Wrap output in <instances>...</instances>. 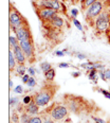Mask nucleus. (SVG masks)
Here are the masks:
<instances>
[{
    "label": "nucleus",
    "instance_id": "1",
    "mask_svg": "<svg viewBox=\"0 0 110 123\" xmlns=\"http://www.w3.org/2000/svg\"><path fill=\"white\" fill-rule=\"evenodd\" d=\"M92 28L94 30L95 35L105 36L110 31V6L104 10L94 20Z\"/></svg>",
    "mask_w": 110,
    "mask_h": 123
},
{
    "label": "nucleus",
    "instance_id": "2",
    "mask_svg": "<svg viewBox=\"0 0 110 123\" xmlns=\"http://www.w3.org/2000/svg\"><path fill=\"white\" fill-rule=\"evenodd\" d=\"M109 6H110V0H98L96 2L92 3L88 9L83 12L84 18H85L86 22L90 27H92L96 17Z\"/></svg>",
    "mask_w": 110,
    "mask_h": 123
},
{
    "label": "nucleus",
    "instance_id": "3",
    "mask_svg": "<svg viewBox=\"0 0 110 123\" xmlns=\"http://www.w3.org/2000/svg\"><path fill=\"white\" fill-rule=\"evenodd\" d=\"M55 91H56V87L51 89L50 86H45L33 97L34 98V102L39 107L47 106L50 103L51 100H52V97L55 93Z\"/></svg>",
    "mask_w": 110,
    "mask_h": 123
},
{
    "label": "nucleus",
    "instance_id": "4",
    "mask_svg": "<svg viewBox=\"0 0 110 123\" xmlns=\"http://www.w3.org/2000/svg\"><path fill=\"white\" fill-rule=\"evenodd\" d=\"M33 6L34 9L48 7V9L55 10L59 14H66L65 4L61 0H33Z\"/></svg>",
    "mask_w": 110,
    "mask_h": 123
},
{
    "label": "nucleus",
    "instance_id": "5",
    "mask_svg": "<svg viewBox=\"0 0 110 123\" xmlns=\"http://www.w3.org/2000/svg\"><path fill=\"white\" fill-rule=\"evenodd\" d=\"M65 102L68 109L74 114H80L81 111H83L84 107L87 104L83 98L75 97L73 94H67V97H65Z\"/></svg>",
    "mask_w": 110,
    "mask_h": 123
},
{
    "label": "nucleus",
    "instance_id": "6",
    "mask_svg": "<svg viewBox=\"0 0 110 123\" xmlns=\"http://www.w3.org/2000/svg\"><path fill=\"white\" fill-rule=\"evenodd\" d=\"M9 21H10V25H11V29L22 27V25L28 24V21L25 20L24 17L20 14V12L14 6H12V4H10Z\"/></svg>",
    "mask_w": 110,
    "mask_h": 123
},
{
    "label": "nucleus",
    "instance_id": "7",
    "mask_svg": "<svg viewBox=\"0 0 110 123\" xmlns=\"http://www.w3.org/2000/svg\"><path fill=\"white\" fill-rule=\"evenodd\" d=\"M48 114L54 121H59V120L65 119L68 116L69 109L66 105L53 104L48 111Z\"/></svg>",
    "mask_w": 110,
    "mask_h": 123
},
{
    "label": "nucleus",
    "instance_id": "8",
    "mask_svg": "<svg viewBox=\"0 0 110 123\" xmlns=\"http://www.w3.org/2000/svg\"><path fill=\"white\" fill-rule=\"evenodd\" d=\"M12 30L14 31L15 36L17 37V39L19 40V43L28 42V40H33L29 24L22 25V27H19V28H13Z\"/></svg>",
    "mask_w": 110,
    "mask_h": 123
},
{
    "label": "nucleus",
    "instance_id": "9",
    "mask_svg": "<svg viewBox=\"0 0 110 123\" xmlns=\"http://www.w3.org/2000/svg\"><path fill=\"white\" fill-rule=\"evenodd\" d=\"M35 12H36L38 18L40 19V21H41L42 24L49 22L58 13V12H56L55 10L48 9V7H38V9H35Z\"/></svg>",
    "mask_w": 110,
    "mask_h": 123
},
{
    "label": "nucleus",
    "instance_id": "10",
    "mask_svg": "<svg viewBox=\"0 0 110 123\" xmlns=\"http://www.w3.org/2000/svg\"><path fill=\"white\" fill-rule=\"evenodd\" d=\"M19 46L21 47L22 51L24 52L27 60L33 63V61L35 60V51H34V45H33V40H28V42H21L19 43Z\"/></svg>",
    "mask_w": 110,
    "mask_h": 123
},
{
    "label": "nucleus",
    "instance_id": "11",
    "mask_svg": "<svg viewBox=\"0 0 110 123\" xmlns=\"http://www.w3.org/2000/svg\"><path fill=\"white\" fill-rule=\"evenodd\" d=\"M13 52H14V55H15V58H16V62L17 64H22L24 65V63L27 62V56H25L24 52L22 51L21 47L20 46H17L13 49Z\"/></svg>",
    "mask_w": 110,
    "mask_h": 123
},
{
    "label": "nucleus",
    "instance_id": "12",
    "mask_svg": "<svg viewBox=\"0 0 110 123\" xmlns=\"http://www.w3.org/2000/svg\"><path fill=\"white\" fill-rule=\"evenodd\" d=\"M24 111L28 112L31 116H37L39 114V106L33 100L31 103H29L28 105H24Z\"/></svg>",
    "mask_w": 110,
    "mask_h": 123
},
{
    "label": "nucleus",
    "instance_id": "13",
    "mask_svg": "<svg viewBox=\"0 0 110 123\" xmlns=\"http://www.w3.org/2000/svg\"><path fill=\"white\" fill-rule=\"evenodd\" d=\"M17 66V62H16V58H15V55H14V52H13V49L10 48L9 49V69H10V72L15 70Z\"/></svg>",
    "mask_w": 110,
    "mask_h": 123
},
{
    "label": "nucleus",
    "instance_id": "14",
    "mask_svg": "<svg viewBox=\"0 0 110 123\" xmlns=\"http://www.w3.org/2000/svg\"><path fill=\"white\" fill-rule=\"evenodd\" d=\"M25 70H27V68H25V66L22 65V64H17L16 68H15V72L19 76H23L25 74Z\"/></svg>",
    "mask_w": 110,
    "mask_h": 123
},
{
    "label": "nucleus",
    "instance_id": "15",
    "mask_svg": "<svg viewBox=\"0 0 110 123\" xmlns=\"http://www.w3.org/2000/svg\"><path fill=\"white\" fill-rule=\"evenodd\" d=\"M19 40L17 39L16 36H13V35H10L9 36V46L10 48H12V49H14L15 47H17V46H19Z\"/></svg>",
    "mask_w": 110,
    "mask_h": 123
},
{
    "label": "nucleus",
    "instance_id": "16",
    "mask_svg": "<svg viewBox=\"0 0 110 123\" xmlns=\"http://www.w3.org/2000/svg\"><path fill=\"white\" fill-rule=\"evenodd\" d=\"M55 69L54 68H51L50 70H48L47 72H45V78L47 81H53L55 79Z\"/></svg>",
    "mask_w": 110,
    "mask_h": 123
},
{
    "label": "nucleus",
    "instance_id": "17",
    "mask_svg": "<svg viewBox=\"0 0 110 123\" xmlns=\"http://www.w3.org/2000/svg\"><path fill=\"white\" fill-rule=\"evenodd\" d=\"M96 1H98V0H84V1L81 3V12H84L85 10H87L92 3H94V2H96Z\"/></svg>",
    "mask_w": 110,
    "mask_h": 123
},
{
    "label": "nucleus",
    "instance_id": "18",
    "mask_svg": "<svg viewBox=\"0 0 110 123\" xmlns=\"http://www.w3.org/2000/svg\"><path fill=\"white\" fill-rule=\"evenodd\" d=\"M31 115H29L28 112H22L21 116H20V123H29L30 119H31Z\"/></svg>",
    "mask_w": 110,
    "mask_h": 123
},
{
    "label": "nucleus",
    "instance_id": "19",
    "mask_svg": "<svg viewBox=\"0 0 110 123\" xmlns=\"http://www.w3.org/2000/svg\"><path fill=\"white\" fill-rule=\"evenodd\" d=\"M52 68V66H51V64L47 63V62H42L41 64H40V70L43 71V73L47 72L48 70H50V69Z\"/></svg>",
    "mask_w": 110,
    "mask_h": 123
},
{
    "label": "nucleus",
    "instance_id": "20",
    "mask_svg": "<svg viewBox=\"0 0 110 123\" xmlns=\"http://www.w3.org/2000/svg\"><path fill=\"white\" fill-rule=\"evenodd\" d=\"M98 73V70H96V69H93V70H90L88 72V76H89V80H96V74Z\"/></svg>",
    "mask_w": 110,
    "mask_h": 123
},
{
    "label": "nucleus",
    "instance_id": "21",
    "mask_svg": "<svg viewBox=\"0 0 110 123\" xmlns=\"http://www.w3.org/2000/svg\"><path fill=\"white\" fill-rule=\"evenodd\" d=\"M29 123H42V117L40 116H32Z\"/></svg>",
    "mask_w": 110,
    "mask_h": 123
},
{
    "label": "nucleus",
    "instance_id": "22",
    "mask_svg": "<svg viewBox=\"0 0 110 123\" xmlns=\"http://www.w3.org/2000/svg\"><path fill=\"white\" fill-rule=\"evenodd\" d=\"M11 121L13 123H19L20 122V117L17 112H13V115L11 116Z\"/></svg>",
    "mask_w": 110,
    "mask_h": 123
},
{
    "label": "nucleus",
    "instance_id": "23",
    "mask_svg": "<svg viewBox=\"0 0 110 123\" xmlns=\"http://www.w3.org/2000/svg\"><path fill=\"white\" fill-rule=\"evenodd\" d=\"M36 84H37V82H36V80H35V78H34V76H31L29 82H28L25 85H27L28 87H31V88H32V87H35V86H36Z\"/></svg>",
    "mask_w": 110,
    "mask_h": 123
},
{
    "label": "nucleus",
    "instance_id": "24",
    "mask_svg": "<svg viewBox=\"0 0 110 123\" xmlns=\"http://www.w3.org/2000/svg\"><path fill=\"white\" fill-rule=\"evenodd\" d=\"M34 100V98L33 97H31V96H25L23 99H22V104L23 105H28L29 103H31V102Z\"/></svg>",
    "mask_w": 110,
    "mask_h": 123
},
{
    "label": "nucleus",
    "instance_id": "25",
    "mask_svg": "<svg viewBox=\"0 0 110 123\" xmlns=\"http://www.w3.org/2000/svg\"><path fill=\"white\" fill-rule=\"evenodd\" d=\"M20 100L18 98H10V106H16L17 104H19Z\"/></svg>",
    "mask_w": 110,
    "mask_h": 123
},
{
    "label": "nucleus",
    "instance_id": "26",
    "mask_svg": "<svg viewBox=\"0 0 110 123\" xmlns=\"http://www.w3.org/2000/svg\"><path fill=\"white\" fill-rule=\"evenodd\" d=\"M78 13H80V12H78L77 9H71L70 14H71V17H72V19H76V17H77Z\"/></svg>",
    "mask_w": 110,
    "mask_h": 123
},
{
    "label": "nucleus",
    "instance_id": "27",
    "mask_svg": "<svg viewBox=\"0 0 110 123\" xmlns=\"http://www.w3.org/2000/svg\"><path fill=\"white\" fill-rule=\"evenodd\" d=\"M72 21H73V25H75V27L77 28L78 30H80V31H84V29H83V25H81V22L78 21L77 19H72Z\"/></svg>",
    "mask_w": 110,
    "mask_h": 123
},
{
    "label": "nucleus",
    "instance_id": "28",
    "mask_svg": "<svg viewBox=\"0 0 110 123\" xmlns=\"http://www.w3.org/2000/svg\"><path fill=\"white\" fill-rule=\"evenodd\" d=\"M13 91H14L15 93L21 94L22 92H23V88H22V86H21V85H18V86H16L14 89H13Z\"/></svg>",
    "mask_w": 110,
    "mask_h": 123
},
{
    "label": "nucleus",
    "instance_id": "29",
    "mask_svg": "<svg viewBox=\"0 0 110 123\" xmlns=\"http://www.w3.org/2000/svg\"><path fill=\"white\" fill-rule=\"evenodd\" d=\"M98 91L103 93V96L105 97V98H107V99H109V100H110V92H109V91L105 90V89H99Z\"/></svg>",
    "mask_w": 110,
    "mask_h": 123
},
{
    "label": "nucleus",
    "instance_id": "30",
    "mask_svg": "<svg viewBox=\"0 0 110 123\" xmlns=\"http://www.w3.org/2000/svg\"><path fill=\"white\" fill-rule=\"evenodd\" d=\"M30 78H31L30 74H24V75L22 76V79H21V80H22V83H23V84H27L28 82H29Z\"/></svg>",
    "mask_w": 110,
    "mask_h": 123
},
{
    "label": "nucleus",
    "instance_id": "31",
    "mask_svg": "<svg viewBox=\"0 0 110 123\" xmlns=\"http://www.w3.org/2000/svg\"><path fill=\"white\" fill-rule=\"evenodd\" d=\"M93 120L95 121V123H107V121H105V120L102 119V118H96V117H94Z\"/></svg>",
    "mask_w": 110,
    "mask_h": 123
},
{
    "label": "nucleus",
    "instance_id": "32",
    "mask_svg": "<svg viewBox=\"0 0 110 123\" xmlns=\"http://www.w3.org/2000/svg\"><path fill=\"white\" fill-rule=\"evenodd\" d=\"M42 123H54V120L52 119V118H45V119H42Z\"/></svg>",
    "mask_w": 110,
    "mask_h": 123
},
{
    "label": "nucleus",
    "instance_id": "33",
    "mask_svg": "<svg viewBox=\"0 0 110 123\" xmlns=\"http://www.w3.org/2000/svg\"><path fill=\"white\" fill-rule=\"evenodd\" d=\"M28 71H29V73H30L31 76H34L35 74H36V71H35V69L33 67H30L29 69H28Z\"/></svg>",
    "mask_w": 110,
    "mask_h": 123
},
{
    "label": "nucleus",
    "instance_id": "34",
    "mask_svg": "<svg viewBox=\"0 0 110 123\" xmlns=\"http://www.w3.org/2000/svg\"><path fill=\"white\" fill-rule=\"evenodd\" d=\"M58 67L59 68H69L70 65L67 64V63H60V64H58Z\"/></svg>",
    "mask_w": 110,
    "mask_h": 123
},
{
    "label": "nucleus",
    "instance_id": "35",
    "mask_svg": "<svg viewBox=\"0 0 110 123\" xmlns=\"http://www.w3.org/2000/svg\"><path fill=\"white\" fill-rule=\"evenodd\" d=\"M55 55L56 56H64V55H65V52H64V50L63 51L57 50V51H55Z\"/></svg>",
    "mask_w": 110,
    "mask_h": 123
},
{
    "label": "nucleus",
    "instance_id": "36",
    "mask_svg": "<svg viewBox=\"0 0 110 123\" xmlns=\"http://www.w3.org/2000/svg\"><path fill=\"white\" fill-rule=\"evenodd\" d=\"M105 75H106V80H110V69L105 70Z\"/></svg>",
    "mask_w": 110,
    "mask_h": 123
},
{
    "label": "nucleus",
    "instance_id": "37",
    "mask_svg": "<svg viewBox=\"0 0 110 123\" xmlns=\"http://www.w3.org/2000/svg\"><path fill=\"white\" fill-rule=\"evenodd\" d=\"M76 56H77V58H80V60H85V58L87 57L85 54H80V53H77V54H76Z\"/></svg>",
    "mask_w": 110,
    "mask_h": 123
},
{
    "label": "nucleus",
    "instance_id": "38",
    "mask_svg": "<svg viewBox=\"0 0 110 123\" xmlns=\"http://www.w3.org/2000/svg\"><path fill=\"white\" fill-rule=\"evenodd\" d=\"M81 75V72H72V76L73 78H78Z\"/></svg>",
    "mask_w": 110,
    "mask_h": 123
},
{
    "label": "nucleus",
    "instance_id": "39",
    "mask_svg": "<svg viewBox=\"0 0 110 123\" xmlns=\"http://www.w3.org/2000/svg\"><path fill=\"white\" fill-rule=\"evenodd\" d=\"M13 87H14V83H13V81H12V80H10V81H9V88H10V89H12Z\"/></svg>",
    "mask_w": 110,
    "mask_h": 123
},
{
    "label": "nucleus",
    "instance_id": "40",
    "mask_svg": "<svg viewBox=\"0 0 110 123\" xmlns=\"http://www.w3.org/2000/svg\"><path fill=\"white\" fill-rule=\"evenodd\" d=\"M84 1V0H74V1H73V3H77V2H81H81H83Z\"/></svg>",
    "mask_w": 110,
    "mask_h": 123
},
{
    "label": "nucleus",
    "instance_id": "41",
    "mask_svg": "<svg viewBox=\"0 0 110 123\" xmlns=\"http://www.w3.org/2000/svg\"><path fill=\"white\" fill-rule=\"evenodd\" d=\"M107 39H108V42H109V43H110V31H109L108 34H107Z\"/></svg>",
    "mask_w": 110,
    "mask_h": 123
},
{
    "label": "nucleus",
    "instance_id": "42",
    "mask_svg": "<svg viewBox=\"0 0 110 123\" xmlns=\"http://www.w3.org/2000/svg\"><path fill=\"white\" fill-rule=\"evenodd\" d=\"M73 1H74V0H72V2H73Z\"/></svg>",
    "mask_w": 110,
    "mask_h": 123
}]
</instances>
